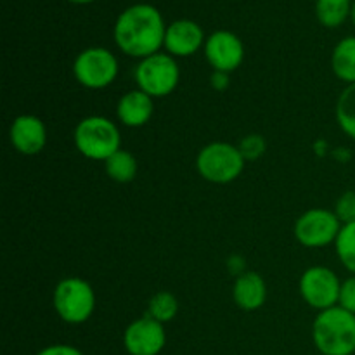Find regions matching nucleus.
<instances>
[{
    "mask_svg": "<svg viewBox=\"0 0 355 355\" xmlns=\"http://www.w3.org/2000/svg\"><path fill=\"white\" fill-rule=\"evenodd\" d=\"M165 33L162 14L148 3L128 7L114 26L118 47L132 58L146 59L158 54V49L165 44Z\"/></svg>",
    "mask_w": 355,
    "mask_h": 355,
    "instance_id": "nucleus-1",
    "label": "nucleus"
},
{
    "mask_svg": "<svg viewBox=\"0 0 355 355\" xmlns=\"http://www.w3.org/2000/svg\"><path fill=\"white\" fill-rule=\"evenodd\" d=\"M312 338L322 355H352L355 352V314L340 305L322 311L312 326Z\"/></svg>",
    "mask_w": 355,
    "mask_h": 355,
    "instance_id": "nucleus-2",
    "label": "nucleus"
},
{
    "mask_svg": "<svg viewBox=\"0 0 355 355\" xmlns=\"http://www.w3.org/2000/svg\"><path fill=\"white\" fill-rule=\"evenodd\" d=\"M120 132L104 116L83 118L75 128V146L85 158L106 162L120 151Z\"/></svg>",
    "mask_w": 355,
    "mask_h": 355,
    "instance_id": "nucleus-3",
    "label": "nucleus"
},
{
    "mask_svg": "<svg viewBox=\"0 0 355 355\" xmlns=\"http://www.w3.org/2000/svg\"><path fill=\"white\" fill-rule=\"evenodd\" d=\"M196 166L200 175L208 182L229 184L241 175L245 156L239 148L229 142H211L200 151Z\"/></svg>",
    "mask_w": 355,
    "mask_h": 355,
    "instance_id": "nucleus-4",
    "label": "nucleus"
},
{
    "mask_svg": "<svg viewBox=\"0 0 355 355\" xmlns=\"http://www.w3.org/2000/svg\"><path fill=\"white\" fill-rule=\"evenodd\" d=\"M54 309L64 322L82 324L96 309V293L87 281L68 277L55 286Z\"/></svg>",
    "mask_w": 355,
    "mask_h": 355,
    "instance_id": "nucleus-5",
    "label": "nucleus"
},
{
    "mask_svg": "<svg viewBox=\"0 0 355 355\" xmlns=\"http://www.w3.org/2000/svg\"><path fill=\"white\" fill-rule=\"evenodd\" d=\"M180 69L175 59L166 54H153L142 59L135 68V82L148 96L165 97L177 89Z\"/></svg>",
    "mask_w": 355,
    "mask_h": 355,
    "instance_id": "nucleus-6",
    "label": "nucleus"
},
{
    "mask_svg": "<svg viewBox=\"0 0 355 355\" xmlns=\"http://www.w3.org/2000/svg\"><path fill=\"white\" fill-rule=\"evenodd\" d=\"M73 73L80 85L87 89H106L118 75V61L107 49L92 47L80 52L73 64Z\"/></svg>",
    "mask_w": 355,
    "mask_h": 355,
    "instance_id": "nucleus-7",
    "label": "nucleus"
},
{
    "mask_svg": "<svg viewBox=\"0 0 355 355\" xmlns=\"http://www.w3.org/2000/svg\"><path fill=\"white\" fill-rule=\"evenodd\" d=\"M342 222L335 211L324 208H312L305 211L295 225V236L307 248H322L336 241Z\"/></svg>",
    "mask_w": 355,
    "mask_h": 355,
    "instance_id": "nucleus-8",
    "label": "nucleus"
},
{
    "mask_svg": "<svg viewBox=\"0 0 355 355\" xmlns=\"http://www.w3.org/2000/svg\"><path fill=\"white\" fill-rule=\"evenodd\" d=\"M342 283L328 267H311L300 277V293L311 307L328 311L340 300Z\"/></svg>",
    "mask_w": 355,
    "mask_h": 355,
    "instance_id": "nucleus-9",
    "label": "nucleus"
},
{
    "mask_svg": "<svg viewBox=\"0 0 355 355\" xmlns=\"http://www.w3.org/2000/svg\"><path fill=\"white\" fill-rule=\"evenodd\" d=\"M123 343L130 355H158L166 343L165 328L162 322L146 315L128 326Z\"/></svg>",
    "mask_w": 355,
    "mask_h": 355,
    "instance_id": "nucleus-10",
    "label": "nucleus"
},
{
    "mask_svg": "<svg viewBox=\"0 0 355 355\" xmlns=\"http://www.w3.org/2000/svg\"><path fill=\"white\" fill-rule=\"evenodd\" d=\"M205 54L215 71L231 73L239 68L245 58L241 40L231 31H215L205 45Z\"/></svg>",
    "mask_w": 355,
    "mask_h": 355,
    "instance_id": "nucleus-11",
    "label": "nucleus"
},
{
    "mask_svg": "<svg viewBox=\"0 0 355 355\" xmlns=\"http://www.w3.org/2000/svg\"><path fill=\"white\" fill-rule=\"evenodd\" d=\"M10 142L21 155H38L47 142L44 121L33 114H21L10 125Z\"/></svg>",
    "mask_w": 355,
    "mask_h": 355,
    "instance_id": "nucleus-12",
    "label": "nucleus"
},
{
    "mask_svg": "<svg viewBox=\"0 0 355 355\" xmlns=\"http://www.w3.org/2000/svg\"><path fill=\"white\" fill-rule=\"evenodd\" d=\"M203 44V31L194 21L180 19L170 24L165 33V47L170 54L187 58Z\"/></svg>",
    "mask_w": 355,
    "mask_h": 355,
    "instance_id": "nucleus-13",
    "label": "nucleus"
},
{
    "mask_svg": "<svg viewBox=\"0 0 355 355\" xmlns=\"http://www.w3.org/2000/svg\"><path fill=\"white\" fill-rule=\"evenodd\" d=\"M155 113L153 97L142 92L141 89L130 90L118 101L116 114L125 127L137 128L148 123Z\"/></svg>",
    "mask_w": 355,
    "mask_h": 355,
    "instance_id": "nucleus-14",
    "label": "nucleus"
},
{
    "mask_svg": "<svg viewBox=\"0 0 355 355\" xmlns=\"http://www.w3.org/2000/svg\"><path fill=\"white\" fill-rule=\"evenodd\" d=\"M236 305L243 311H257L266 304L267 286L262 276L257 272H246L239 276L232 290Z\"/></svg>",
    "mask_w": 355,
    "mask_h": 355,
    "instance_id": "nucleus-15",
    "label": "nucleus"
},
{
    "mask_svg": "<svg viewBox=\"0 0 355 355\" xmlns=\"http://www.w3.org/2000/svg\"><path fill=\"white\" fill-rule=\"evenodd\" d=\"M331 66L340 80L355 83V37H347L333 51Z\"/></svg>",
    "mask_w": 355,
    "mask_h": 355,
    "instance_id": "nucleus-16",
    "label": "nucleus"
},
{
    "mask_svg": "<svg viewBox=\"0 0 355 355\" xmlns=\"http://www.w3.org/2000/svg\"><path fill=\"white\" fill-rule=\"evenodd\" d=\"M106 173L114 180V182L120 184H128L135 179L137 175V159L132 153L120 149V151L114 153L110 159H106Z\"/></svg>",
    "mask_w": 355,
    "mask_h": 355,
    "instance_id": "nucleus-17",
    "label": "nucleus"
},
{
    "mask_svg": "<svg viewBox=\"0 0 355 355\" xmlns=\"http://www.w3.org/2000/svg\"><path fill=\"white\" fill-rule=\"evenodd\" d=\"M318 17L324 26L336 28L352 12L350 0H318Z\"/></svg>",
    "mask_w": 355,
    "mask_h": 355,
    "instance_id": "nucleus-18",
    "label": "nucleus"
},
{
    "mask_svg": "<svg viewBox=\"0 0 355 355\" xmlns=\"http://www.w3.org/2000/svg\"><path fill=\"white\" fill-rule=\"evenodd\" d=\"M336 120L342 130L355 141V83L347 85L336 104Z\"/></svg>",
    "mask_w": 355,
    "mask_h": 355,
    "instance_id": "nucleus-19",
    "label": "nucleus"
},
{
    "mask_svg": "<svg viewBox=\"0 0 355 355\" xmlns=\"http://www.w3.org/2000/svg\"><path fill=\"white\" fill-rule=\"evenodd\" d=\"M179 312V302L168 291H159L149 300L148 315L158 322H170Z\"/></svg>",
    "mask_w": 355,
    "mask_h": 355,
    "instance_id": "nucleus-20",
    "label": "nucleus"
},
{
    "mask_svg": "<svg viewBox=\"0 0 355 355\" xmlns=\"http://www.w3.org/2000/svg\"><path fill=\"white\" fill-rule=\"evenodd\" d=\"M335 246L340 262L355 276V222L342 225V231L336 238Z\"/></svg>",
    "mask_w": 355,
    "mask_h": 355,
    "instance_id": "nucleus-21",
    "label": "nucleus"
},
{
    "mask_svg": "<svg viewBox=\"0 0 355 355\" xmlns=\"http://www.w3.org/2000/svg\"><path fill=\"white\" fill-rule=\"evenodd\" d=\"M335 214L343 225L355 222V191H347L338 198Z\"/></svg>",
    "mask_w": 355,
    "mask_h": 355,
    "instance_id": "nucleus-22",
    "label": "nucleus"
},
{
    "mask_svg": "<svg viewBox=\"0 0 355 355\" xmlns=\"http://www.w3.org/2000/svg\"><path fill=\"white\" fill-rule=\"evenodd\" d=\"M239 151L245 156V159H257L266 151V142L260 135H248V137L243 139Z\"/></svg>",
    "mask_w": 355,
    "mask_h": 355,
    "instance_id": "nucleus-23",
    "label": "nucleus"
},
{
    "mask_svg": "<svg viewBox=\"0 0 355 355\" xmlns=\"http://www.w3.org/2000/svg\"><path fill=\"white\" fill-rule=\"evenodd\" d=\"M340 307H343L345 311L355 314V276L349 277L347 281H343L342 288H340Z\"/></svg>",
    "mask_w": 355,
    "mask_h": 355,
    "instance_id": "nucleus-24",
    "label": "nucleus"
},
{
    "mask_svg": "<svg viewBox=\"0 0 355 355\" xmlns=\"http://www.w3.org/2000/svg\"><path fill=\"white\" fill-rule=\"evenodd\" d=\"M37 355H83L78 349L71 345H51L40 350Z\"/></svg>",
    "mask_w": 355,
    "mask_h": 355,
    "instance_id": "nucleus-25",
    "label": "nucleus"
},
{
    "mask_svg": "<svg viewBox=\"0 0 355 355\" xmlns=\"http://www.w3.org/2000/svg\"><path fill=\"white\" fill-rule=\"evenodd\" d=\"M211 80H214V87H217V89H225L227 87V73H222V71H215L214 76H211Z\"/></svg>",
    "mask_w": 355,
    "mask_h": 355,
    "instance_id": "nucleus-26",
    "label": "nucleus"
},
{
    "mask_svg": "<svg viewBox=\"0 0 355 355\" xmlns=\"http://www.w3.org/2000/svg\"><path fill=\"white\" fill-rule=\"evenodd\" d=\"M350 14H352V19H354V23H355V2H354V6H352V12H350Z\"/></svg>",
    "mask_w": 355,
    "mask_h": 355,
    "instance_id": "nucleus-27",
    "label": "nucleus"
},
{
    "mask_svg": "<svg viewBox=\"0 0 355 355\" xmlns=\"http://www.w3.org/2000/svg\"><path fill=\"white\" fill-rule=\"evenodd\" d=\"M71 2H80V3H85V2H92V0H71Z\"/></svg>",
    "mask_w": 355,
    "mask_h": 355,
    "instance_id": "nucleus-28",
    "label": "nucleus"
},
{
    "mask_svg": "<svg viewBox=\"0 0 355 355\" xmlns=\"http://www.w3.org/2000/svg\"><path fill=\"white\" fill-rule=\"evenodd\" d=\"M321 355H322V354H321Z\"/></svg>",
    "mask_w": 355,
    "mask_h": 355,
    "instance_id": "nucleus-29",
    "label": "nucleus"
}]
</instances>
